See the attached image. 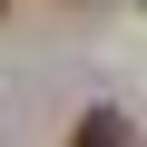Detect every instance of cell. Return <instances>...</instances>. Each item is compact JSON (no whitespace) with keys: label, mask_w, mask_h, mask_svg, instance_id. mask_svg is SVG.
Listing matches in <instances>:
<instances>
[{"label":"cell","mask_w":147,"mask_h":147,"mask_svg":"<svg viewBox=\"0 0 147 147\" xmlns=\"http://www.w3.org/2000/svg\"><path fill=\"white\" fill-rule=\"evenodd\" d=\"M0 10H10V0H0Z\"/></svg>","instance_id":"obj_2"},{"label":"cell","mask_w":147,"mask_h":147,"mask_svg":"<svg viewBox=\"0 0 147 147\" xmlns=\"http://www.w3.org/2000/svg\"><path fill=\"white\" fill-rule=\"evenodd\" d=\"M69 147H137V127H127L118 108H88L79 127H69Z\"/></svg>","instance_id":"obj_1"}]
</instances>
